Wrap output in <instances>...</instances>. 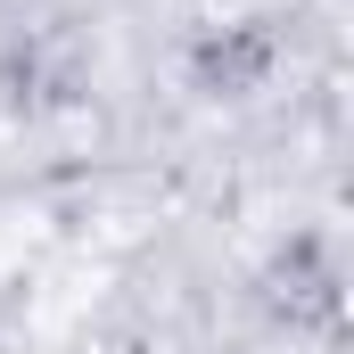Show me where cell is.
Segmentation results:
<instances>
[{"mask_svg": "<svg viewBox=\"0 0 354 354\" xmlns=\"http://www.w3.org/2000/svg\"><path fill=\"white\" fill-rule=\"evenodd\" d=\"M256 66H264V41H231V50L214 41V50H206V75H214L223 91H239L248 75H256Z\"/></svg>", "mask_w": 354, "mask_h": 354, "instance_id": "6da1fadb", "label": "cell"}]
</instances>
